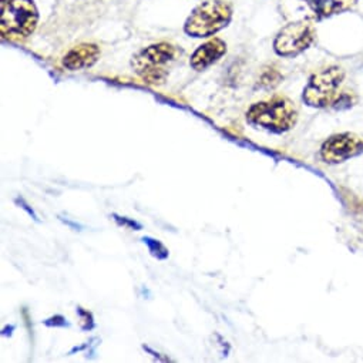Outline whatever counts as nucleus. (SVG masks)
Returning a JSON list of instances; mask_svg holds the SVG:
<instances>
[{
  "label": "nucleus",
  "instance_id": "nucleus-1",
  "mask_svg": "<svg viewBox=\"0 0 363 363\" xmlns=\"http://www.w3.org/2000/svg\"><path fill=\"white\" fill-rule=\"evenodd\" d=\"M233 15V5L227 0H206L193 9L184 23V32L197 39L211 38L230 25Z\"/></svg>",
  "mask_w": 363,
  "mask_h": 363
},
{
  "label": "nucleus",
  "instance_id": "nucleus-2",
  "mask_svg": "<svg viewBox=\"0 0 363 363\" xmlns=\"http://www.w3.org/2000/svg\"><path fill=\"white\" fill-rule=\"evenodd\" d=\"M247 121L272 133H285L295 127L298 110L289 99L275 96L252 104L247 111Z\"/></svg>",
  "mask_w": 363,
  "mask_h": 363
},
{
  "label": "nucleus",
  "instance_id": "nucleus-3",
  "mask_svg": "<svg viewBox=\"0 0 363 363\" xmlns=\"http://www.w3.org/2000/svg\"><path fill=\"white\" fill-rule=\"evenodd\" d=\"M359 0H279V13L284 19L318 23L352 11Z\"/></svg>",
  "mask_w": 363,
  "mask_h": 363
},
{
  "label": "nucleus",
  "instance_id": "nucleus-4",
  "mask_svg": "<svg viewBox=\"0 0 363 363\" xmlns=\"http://www.w3.org/2000/svg\"><path fill=\"white\" fill-rule=\"evenodd\" d=\"M177 53V48L169 43H154L133 57L131 67L144 83L158 86L167 80Z\"/></svg>",
  "mask_w": 363,
  "mask_h": 363
},
{
  "label": "nucleus",
  "instance_id": "nucleus-5",
  "mask_svg": "<svg viewBox=\"0 0 363 363\" xmlns=\"http://www.w3.org/2000/svg\"><path fill=\"white\" fill-rule=\"evenodd\" d=\"M39 11L33 0H2L0 30L5 39L26 40L36 30Z\"/></svg>",
  "mask_w": 363,
  "mask_h": 363
},
{
  "label": "nucleus",
  "instance_id": "nucleus-6",
  "mask_svg": "<svg viewBox=\"0 0 363 363\" xmlns=\"http://www.w3.org/2000/svg\"><path fill=\"white\" fill-rule=\"evenodd\" d=\"M345 80V70L339 66H326L312 73L309 77L302 100L312 108L332 107L340 94V86Z\"/></svg>",
  "mask_w": 363,
  "mask_h": 363
},
{
  "label": "nucleus",
  "instance_id": "nucleus-7",
  "mask_svg": "<svg viewBox=\"0 0 363 363\" xmlns=\"http://www.w3.org/2000/svg\"><path fill=\"white\" fill-rule=\"evenodd\" d=\"M315 39V23L308 21H294L277 33L272 48L279 57H296L306 52L313 45Z\"/></svg>",
  "mask_w": 363,
  "mask_h": 363
},
{
  "label": "nucleus",
  "instance_id": "nucleus-8",
  "mask_svg": "<svg viewBox=\"0 0 363 363\" xmlns=\"http://www.w3.org/2000/svg\"><path fill=\"white\" fill-rule=\"evenodd\" d=\"M363 152V138L354 133L330 135L320 147V158L326 164H340Z\"/></svg>",
  "mask_w": 363,
  "mask_h": 363
},
{
  "label": "nucleus",
  "instance_id": "nucleus-9",
  "mask_svg": "<svg viewBox=\"0 0 363 363\" xmlns=\"http://www.w3.org/2000/svg\"><path fill=\"white\" fill-rule=\"evenodd\" d=\"M227 53V43L220 39L214 38L201 45L191 56L190 66L197 72H204L217 62H220Z\"/></svg>",
  "mask_w": 363,
  "mask_h": 363
},
{
  "label": "nucleus",
  "instance_id": "nucleus-10",
  "mask_svg": "<svg viewBox=\"0 0 363 363\" xmlns=\"http://www.w3.org/2000/svg\"><path fill=\"white\" fill-rule=\"evenodd\" d=\"M101 56V50L94 43H82L70 49L62 60L63 67L70 72H77L94 66Z\"/></svg>",
  "mask_w": 363,
  "mask_h": 363
},
{
  "label": "nucleus",
  "instance_id": "nucleus-11",
  "mask_svg": "<svg viewBox=\"0 0 363 363\" xmlns=\"http://www.w3.org/2000/svg\"><path fill=\"white\" fill-rule=\"evenodd\" d=\"M284 80L282 73L274 67V66H268L265 69H262L259 79H258V87L264 89V90H272L277 86L281 84V82Z\"/></svg>",
  "mask_w": 363,
  "mask_h": 363
},
{
  "label": "nucleus",
  "instance_id": "nucleus-12",
  "mask_svg": "<svg viewBox=\"0 0 363 363\" xmlns=\"http://www.w3.org/2000/svg\"><path fill=\"white\" fill-rule=\"evenodd\" d=\"M356 103H357V96L353 91L343 90V91H340V94L337 96V99L332 107L336 110H346V108L353 107Z\"/></svg>",
  "mask_w": 363,
  "mask_h": 363
},
{
  "label": "nucleus",
  "instance_id": "nucleus-13",
  "mask_svg": "<svg viewBox=\"0 0 363 363\" xmlns=\"http://www.w3.org/2000/svg\"><path fill=\"white\" fill-rule=\"evenodd\" d=\"M143 242L148 247V251L151 252V255L157 259H165L168 257V250L157 240H152L150 237H144Z\"/></svg>",
  "mask_w": 363,
  "mask_h": 363
},
{
  "label": "nucleus",
  "instance_id": "nucleus-14",
  "mask_svg": "<svg viewBox=\"0 0 363 363\" xmlns=\"http://www.w3.org/2000/svg\"><path fill=\"white\" fill-rule=\"evenodd\" d=\"M77 313L82 316V319H83V325H82V328L84 329V330H89V329H91L93 326H94V322H93V315L89 312V311H83L82 308H79L77 309Z\"/></svg>",
  "mask_w": 363,
  "mask_h": 363
},
{
  "label": "nucleus",
  "instance_id": "nucleus-15",
  "mask_svg": "<svg viewBox=\"0 0 363 363\" xmlns=\"http://www.w3.org/2000/svg\"><path fill=\"white\" fill-rule=\"evenodd\" d=\"M46 326H69V323L66 322V318H63L62 315H56L50 319L45 320Z\"/></svg>",
  "mask_w": 363,
  "mask_h": 363
},
{
  "label": "nucleus",
  "instance_id": "nucleus-16",
  "mask_svg": "<svg viewBox=\"0 0 363 363\" xmlns=\"http://www.w3.org/2000/svg\"><path fill=\"white\" fill-rule=\"evenodd\" d=\"M114 217V220L120 224V225H124V227H130V228H135V230H141V225L140 224H137L135 221H131V220H127V218H121V217H118V216H113Z\"/></svg>",
  "mask_w": 363,
  "mask_h": 363
}]
</instances>
